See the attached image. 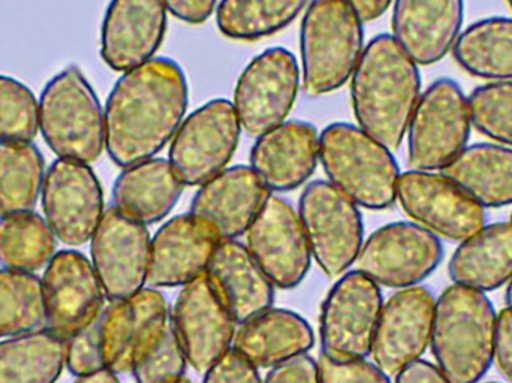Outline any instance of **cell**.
<instances>
[{"instance_id": "cell-11", "label": "cell", "mask_w": 512, "mask_h": 383, "mask_svg": "<svg viewBox=\"0 0 512 383\" xmlns=\"http://www.w3.org/2000/svg\"><path fill=\"white\" fill-rule=\"evenodd\" d=\"M444 259L438 235L415 222H391L364 240L357 270L376 285L405 289L432 276Z\"/></svg>"}, {"instance_id": "cell-32", "label": "cell", "mask_w": 512, "mask_h": 383, "mask_svg": "<svg viewBox=\"0 0 512 383\" xmlns=\"http://www.w3.org/2000/svg\"><path fill=\"white\" fill-rule=\"evenodd\" d=\"M451 53L472 77L490 83L512 81V18L490 17L471 24Z\"/></svg>"}, {"instance_id": "cell-3", "label": "cell", "mask_w": 512, "mask_h": 383, "mask_svg": "<svg viewBox=\"0 0 512 383\" xmlns=\"http://www.w3.org/2000/svg\"><path fill=\"white\" fill-rule=\"evenodd\" d=\"M498 312L484 292L448 286L435 304L430 348L451 383H480L493 364Z\"/></svg>"}, {"instance_id": "cell-21", "label": "cell", "mask_w": 512, "mask_h": 383, "mask_svg": "<svg viewBox=\"0 0 512 383\" xmlns=\"http://www.w3.org/2000/svg\"><path fill=\"white\" fill-rule=\"evenodd\" d=\"M270 196L252 167L236 165L200 186L189 213L219 241L237 240L248 232Z\"/></svg>"}, {"instance_id": "cell-38", "label": "cell", "mask_w": 512, "mask_h": 383, "mask_svg": "<svg viewBox=\"0 0 512 383\" xmlns=\"http://www.w3.org/2000/svg\"><path fill=\"white\" fill-rule=\"evenodd\" d=\"M38 134V99L26 84L0 75V143H32Z\"/></svg>"}, {"instance_id": "cell-5", "label": "cell", "mask_w": 512, "mask_h": 383, "mask_svg": "<svg viewBox=\"0 0 512 383\" xmlns=\"http://www.w3.org/2000/svg\"><path fill=\"white\" fill-rule=\"evenodd\" d=\"M319 164L328 182L358 207L387 210L397 201L399 164L360 126L339 122L319 132Z\"/></svg>"}, {"instance_id": "cell-4", "label": "cell", "mask_w": 512, "mask_h": 383, "mask_svg": "<svg viewBox=\"0 0 512 383\" xmlns=\"http://www.w3.org/2000/svg\"><path fill=\"white\" fill-rule=\"evenodd\" d=\"M363 24L346 0H310L300 29L301 83L309 98L351 80L363 56Z\"/></svg>"}, {"instance_id": "cell-33", "label": "cell", "mask_w": 512, "mask_h": 383, "mask_svg": "<svg viewBox=\"0 0 512 383\" xmlns=\"http://www.w3.org/2000/svg\"><path fill=\"white\" fill-rule=\"evenodd\" d=\"M47 170L33 143H0V217L35 211Z\"/></svg>"}, {"instance_id": "cell-35", "label": "cell", "mask_w": 512, "mask_h": 383, "mask_svg": "<svg viewBox=\"0 0 512 383\" xmlns=\"http://www.w3.org/2000/svg\"><path fill=\"white\" fill-rule=\"evenodd\" d=\"M56 241L45 217L35 211L0 217V264L35 274L56 255Z\"/></svg>"}, {"instance_id": "cell-16", "label": "cell", "mask_w": 512, "mask_h": 383, "mask_svg": "<svg viewBox=\"0 0 512 383\" xmlns=\"http://www.w3.org/2000/svg\"><path fill=\"white\" fill-rule=\"evenodd\" d=\"M170 324L189 366L201 375L233 349L237 324L206 273L183 286Z\"/></svg>"}, {"instance_id": "cell-31", "label": "cell", "mask_w": 512, "mask_h": 383, "mask_svg": "<svg viewBox=\"0 0 512 383\" xmlns=\"http://www.w3.org/2000/svg\"><path fill=\"white\" fill-rule=\"evenodd\" d=\"M66 367V340L48 328L0 342V383H56Z\"/></svg>"}, {"instance_id": "cell-20", "label": "cell", "mask_w": 512, "mask_h": 383, "mask_svg": "<svg viewBox=\"0 0 512 383\" xmlns=\"http://www.w3.org/2000/svg\"><path fill=\"white\" fill-rule=\"evenodd\" d=\"M436 298L421 286L399 289L384 301L372 342L373 363L388 376L420 360L430 346Z\"/></svg>"}, {"instance_id": "cell-15", "label": "cell", "mask_w": 512, "mask_h": 383, "mask_svg": "<svg viewBox=\"0 0 512 383\" xmlns=\"http://www.w3.org/2000/svg\"><path fill=\"white\" fill-rule=\"evenodd\" d=\"M397 201L412 222L457 243L486 226V210L441 171L400 174Z\"/></svg>"}, {"instance_id": "cell-34", "label": "cell", "mask_w": 512, "mask_h": 383, "mask_svg": "<svg viewBox=\"0 0 512 383\" xmlns=\"http://www.w3.org/2000/svg\"><path fill=\"white\" fill-rule=\"evenodd\" d=\"M309 0H221L216 24L225 38L258 41L286 29Z\"/></svg>"}, {"instance_id": "cell-51", "label": "cell", "mask_w": 512, "mask_h": 383, "mask_svg": "<svg viewBox=\"0 0 512 383\" xmlns=\"http://www.w3.org/2000/svg\"><path fill=\"white\" fill-rule=\"evenodd\" d=\"M508 3H510V6L512 8V0H507Z\"/></svg>"}, {"instance_id": "cell-37", "label": "cell", "mask_w": 512, "mask_h": 383, "mask_svg": "<svg viewBox=\"0 0 512 383\" xmlns=\"http://www.w3.org/2000/svg\"><path fill=\"white\" fill-rule=\"evenodd\" d=\"M472 128L501 146L512 149V81H496L468 96Z\"/></svg>"}, {"instance_id": "cell-49", "label": "cell", "mask_w": 512, "mask_h": 383, "mask_svg": "<svg viewBox=\"0 0 512 383\" xmlns=\"http://www.w3.org/2000/svg\"><path fill=\"white\" fill-rule=\"evenodd\" d=\"M505 303H507L508 309H512V279L507 285V294H505Z\"/></svg>"}, {"instance_id": "cell-47", "label": "cell", "mask_w": 512, "mask_h": 383, "mask_svg": "<svg viewBox=\"0 0 512 383\" xmlns=\"http://www.w3.org/2000/svg\"><path fill=\"white\" fill-rule=\"evenodd\" d=\"M394 0H346L363 23L378 20L388 11Z\"/></svg>"}, {"instance_id": "cell-43", "label": "cell", "mask_w": 512, "mask_h": 383, "mask_svg": "<svg viewBox=\"0 0 512 383\" xmlns=\"http://www.w3.org/2000/svg\"><path fill=\"white\" fill-rule=\"evenodd\" d=\"M262 383H321L318 361L303 354L271 367Z\"/></svg>"}, {"instance_id": "cell-26", "label": "cell", "mask_w": 512, "mask_h": 383, "mask_svg": "<svg viewBox=\"0 0 512 383\" xmlns=\"http://www.w3.org/2000/svg\"><path fill=\"white\" fill-rule=\"evenodd\" d=\"M206 274L237 327L273 307V283L239 240L219 241Z\"/></svg>"}, {"instance_id": "cell-50", "label": "cell", "mask_w": 512, "mask_h": 383, "mask_svg": "<svg viewBox=\"0 0 512 383\" xmlns=\"http://www.w3.org/2000/svg\"><path fill=\"white\" fill-rule=\"evenodd\" d=\"M176 383H194V382H192L191 379H188L185 376V378L180 379V381L176 382Z\"/></svg>"}, {"instance_id": "cell-18", "label": "cell", "mask_w": 512, "mask_h": 383, "mask_svg": "<svg viewBox=\"0 0 512 383\" xmlns=\"http://www.w3.org/2000/svg\"><path fill=\"white\" fill-rule=\"evenodd\" d=\"M246 247L274 288L294 289L306 279L312 253L297 211L271 195L246 232Z\"/></svg>"}, {"instance_id": "cell-6", "label": "cell", "mask_w": 512, "mask_h": 383, "mask_svg": "<svg viewBox=\"0 0 512 383\" xmlns=\"http://www.w3.org/2000/svg\"><path fill=\"white\" fill-rule=\"evenodd\" d=\"M39 132L59 159L93 164L105 150L104 108L78 66L54 75L42 90Z\"/></svg>"}, {"instance_id": "cell-29", "label": "cell", "mask_w": 512, "mask_h": 383, "mask_svg": "<svg viewBox=\"0 0 512 383\" xmlns=\"http://www.w3.org/2000/svg\"><path fill=\"white\" fill-rule=\"evenodd\" d=\"M456 285L475 291H496L512 279V222L483 226L462 241L448 264Z\"/></svg>"}, {"instance_id": "cell-10", "label": "cell", "mask_w": 512, "mask_h": 383, "mask_svg": "<svg viewBox=\"0 0 512 383\" xmlns=\"http://www.w3.org/2000/svg\"><path fill=\"white\" fill-rule=\"evenodd\" d=\"M382 306L384 298L379 285L360 270L346 271L322 303V354L333 360L369 357Z\"/></svg>"}, {"instance_id": "cell-25", "label": "cell", "mask_w": 512, "mask_h": 383, "mask_svg": "<svg viewBox=\"0 0 512 383\" xmlns=\"http://www.w3.org/2000/svg\"><path fill=\"white\" fill-rule=\"evenodd\" d=\"M319 164V132L312 123L288 120L256 138L252 170L271 192L306 185Z\"/></svg>"}, {"instance_id": "cell-23", "label": "cell", "mask_w": 512, "mask_h": 383, "mask_svg": "<svg viewBox=\"0 0 512 383\" xmlns=\"http://www.w3.org/2000/svg\"><path fill=\"white\" fill-rule=\"evenodd\" d=\"M465 0H394V41L418 66L441 62L463 32Z\"/></svg>"}, {"instance_id": "cell-9", "label": "cell", "mask_w": 512, "mask_h": 383, "mask_svg": "<svg viewBox=\"0 0 512 383\" xmlns=\"http://www.w3.org/2000/svg\"><path fill=\"white\" fill-rule=\"evenodd\" d=\"M242 131L228 99H213L185 117L168 152V161L183 185L200 188L227 170Z\"/></svg>"}, {"instance_id": "cell-30", "label": "cell", "mask_w": 512, "mask_h": 383, "mask_svg": "<svg viewBox=\"0 0 512 383\" xmlns=\"http://www.w3.org/2000/svg\"><path fill=\"white\" fill-rule=\"evenodd\" d=\"M441 173L483 208L512 204L511 147L472 144Z\"/></svg>"}, {"instance_id": "cell-44", "label": "cell", "mask_w": 512, "mask_h": 383, "mask_svg": "<svg viewBox=\"0 0 512 383\" xmlns=\"http://www.w3.org/2000/svg\"><path fill=\"white\" fill-rule=\"evenodd\" d=\"M499 372L512 383V309H502L496 322L495 355Z\"/></svg>"}, {"instance_id": "cell-19", "label": "cell", "mask_w": 512, "mask_h": 383, "mask_svg": "<svg viewBox=\"0 0 512 383\" xmlns=\"http://www.w3.org/2000/svg\"><path fill=\"white\" fill-rule=\"evenodd\" d=\"M45 328L68 340L104 310L101 280L92 261L77 250H59L44 268Z\"/></svg>"}, {"instance_id": "cell-40", "label": "cell", "mask_w": 512, "mask_h": 383, "mask_svg": "<svg viewBox=\"0 0 512 383\" xmlns=\"http://www.w3.org/2000/svg\"><path fill=\"white\" fill-rule=\"evenodd\" d=\"M102 312L71 339L66 340V369L75 378L98 372L105 367L101 336Z\"/></svg>"}, {"instance_id": "cell-42", "label": "cell", "mask_w": 512, "mask_h": 383, "mask_svg": "<svg viewBox=\"0 0 512 383\" xmlns=\"http://www.w3.org/2000/svg\"><path fill=\"white\" fill-rule=\"evenodd\" d=\"M258 370L231 349L204 373L203 383H262Z\"/></svg>"}, {"instance_id": "cell-48", "label": "cell", "mask_w": 512, "mask_h": 383, "mask_svg": "<svg viewBox=\"0 0 512 383\" xmlns=\"http://www.w3.org/2000/svg\"><path fill=\"white\" fill-rule=\"evenodd\" d=\"M74 383H122L120 382L119 375L114 373L113 370L104 369L98 372L89 373V375L77 376Z\"/></svg>"}, {"instance_id": "cell-52", "label": "cell", "mask_w": 512, "mask_h": 383, "mask_svg": "<svg viewBox=\"0 0 512 383\" xmlns=\"http://www.w3.org/2000/svg\"><path fill=\"white\" fill-rule=\"evenodd\" d=\"M484 383H502V382H484Z\"/></svg>"}, {"instance_id": "cell-45", "label": "cell", "mask_w": 512, "mask_h": 383, "mask_svg": "<svg viewBox=\"0 0 512 383\" xmlns=\"http://www.w3.org/2000/svg\"><path fill=\"white\" fill-rule=\"evenodd\" d=\"M165 9L177 20L188 24H203L218 8V0H162Z\"/></svg>"}, {"instance_id": "cell-13", "label": "cell", "mask_w": 512, "mask_h": 383, "mask_svg": "<svg viewBox=\"0 0 512 383\" xmlns=\"http://www.w3.org/2000/svg\"><path fill=\"white\" fill-rule=\"evenodd\" d=\"M150 243L147 225L114 205L105 210L90 238V261L110 303L146 288Z\"/></svg>"}, {"instance_id": "cell-53", "label": "cell", "mask_w": 512, "mask_h": 383, "mask_svg": "<svg viewBox=\"0 0 512 383\" xmlns=\"http://www.w3.org/2000/svg\"><path fill=\"white\" fill-rule=\"evenodd\" d=\"M511 222H512V214H511Z\"/></svg>"}, {"instance_id": "cell-41", "label": "cell", "mask_w": 512, "mask_h": 383, "mask_svg": "<svg viewBox=\"0 0 512 383\" xmlns=\"http://www.w3.org/2000/svg\"><path fill=\"white\" fill-rule=\"evenodd\" d=\"M318 370L321 383H393L390 376L366 358L333 360L321 354Z\"/></svg>"}, {"instance_id": "cell-27", "label": "cell", "mask_w": 512, "mask_h": 383, "mask_svg": "<svg viewBox=\"0 0 512 383\" xmlns=\"http://www.w3.org/2000/svg\"><path fill=\"white\" fill-rule=\"evenodd\" d=\"M315 345L309 322L288 309H270L237 327L233 349L256 369H271Z\"/></svg>"}, {"instance_id": "cell-12", "label": "cell", "mask_w": 512, "mask_h": 383, "mask_svg": "<svg viewBox=\"0 0 512 383\" xmlns=\"http://www.w3.org/2000/svg\"><path fill=\"white\" fill-rule=\"evenodd\" d=\"M300 83V68L291 51L274 47L258 54L243 69L234 90V110L243 131L258 138L286 122Z\"/></svg>"}, {"instance_id": "cell-14", "label": "cell", "mask_w": 512, "mask_h": 383, "mask_svg": "<svg viewBox=\"0 0 512 383\" xmlns=\"http://www.w3.org/2000/svg\"><path fill=\"white\" fill-rule=\"evenodd\" d=\"M42 210L54 237L66 246L89 243L105 213L104 191L89 164L56 159L45 174Z\"/></svg>"}, {"instance_id": "cell-39", "label": "cell", "mask_w": 512, "mask_h": 383, "mask_svg": "<svg viewBox=\"0 0 512 383\" xmlns=\"http://www.w3.org/2000/svg\"><path fill=\"white\" fill-rule=\"evenodd\" d=\"M186 366L185 352L170 324L161 340L132 370V375L137 383H176L185 378Z\"/></svg>"}, {"instance_id": "cell-7", "label": "cell", "mask_w": 512, "mask_h": 383, "mask_svg": "<svg viewBox=\"0 0 512 383\" xmlns=\"http://www.w3.org/2000/svg\"><path fill=\"white\" fill-rule=\"evenodd\" d=\"M472 122L468 96L453 78L433 81L409 122L408 162L412 170L442 171L468 147Z\"/></svg>"}, {"instance_id": "cell-22", "label": "cell", "mask_w": 512, "mask_h": 383, "mask_svg": "<svg viewBox=\"0 0 512 383\" xmlns=\"http://www.w3.org/2000/svg\"><path fill=\"white\" fill-rule=\"evenodd\" d=\"M162 0H111L101 27V57L108 68L128 72L155 59L167 33Z\"/></svg>"}, {"instance_id": "cell-46", "label": "cell", "mask_w": 512, "mask_h": 383, "mask_svg": "<svg viewBox=\"0 0 512 383\" xmlns=\"http://www.w3.org/2000/svg\"><path fill=\"white\" fill-rule=\"evenodd\" d=\"M394 383H451L436 364L417 360L403 367L396 375Z\"/></svg>"}, {"instance_id": "cell-1", "label": "cell", "mask_w": 512, "mask_h": 383, "mask_svg": "<svg viewBox=\"0 0 512 383\" xmlns=\"http://www.w3.org/2000/svg\"><path fill=\"white\" fill-rule=\"evenodd\" d=\"M188 105V80L173 59L155 57L123 72L104 108L111 161L128 168L155 158L179 131Z\"/></svg>"}, {"instance_id": "cell-24", "label": "cell", "mask_w": 512, "mask_h": 383, "mask_svg": "<svg viewBox=\"0 0 512 383\" xmlns=\"http://www.w3.org/2000/svg\"><path fill=\"white\" fill-rule=\"evenodd\" d=\"M219 240L191 213L171 217L150 243L147 288H183L206 273Z\"/></svg>"}, {"instance_id": "cell-2", "label": "cell", "mask_w": 512, "mask_h": 383, "mask_svg": "<svg viewBox=\"0 0 512 383\" xmlns=\"http://www.w3.org/2000/svg\"><path fill=\"white\" fill-rule=\"evenodd\" d=\"M420 66L382 33L364 47L351 77L355 120L370 137L396 152L421 96Z\"/></svg>"}, {"instance_id": "cell-17", "label": "cell", "mask_w": 512, "mask_h": 383, "mask_svg": "<svg viewBox=\"0 0 512 383\" xmlns=\"http://www.w3.org/2000/svg\"><path fill=\"white\" fill-rule=\"evenodd\" d=\"M170 327L167 300L158 289L144 288L125 300L111 301L102 312V354L107 369L132 373Z\"/></svg>"}, {"instance_id": "cell-36", "label": "cell", "mask_w": 512, "mask_h": 383, "mask_svg": "<svg viewBox=\"0 0 512 383\" xmlns=\"http://www.w3.org/2000/svg\"><path fill=\"white\" fill-rule=\"evenodd\" d=\"M47 325L44 292L36 274L0 268V339Z\"/></svg>"}, {"instance_id": "cell-28", "label": "cell", "mask_w": 512, "mask_h": 383, "mask_svg": "<svg viewBox=\"0 0 512 383\" xmlns=\"http://www.w3.org/2000/svg\"><path fill=\"white\" fill-rule=\"evenodd\" d=\"M183 188L170 161L153 158L123 168L114 182L113 205L144 225H155L174 210Z\"/></svg>"}, {"instance_id": "cell-8", "label": "cell", "mask_w": 512, "mask_h": 383, "mask_svg": "<svg viewBox=\"0 0 512 383\" xmlns=\"http://www.w3.org/2000/svg\"><path fill=\"white\" fill-rule=\"evenodd\" d=\"M312 259L325 276L340 277L357 261L364 243L360 207L330 182L315 180L306 185L298 201Z\"/></svg>"}]
</instances>
